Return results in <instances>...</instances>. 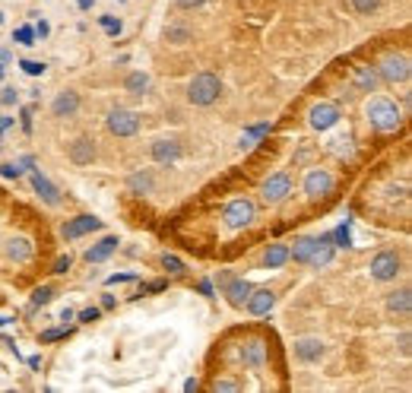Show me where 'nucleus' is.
Masks as SVG:
<instances>
[{
  "label": "nucleus",
  "mask_w": 412,
  "mask_h": 393,
  "mask_svg": "<svg viewBox=\"0 0 412 393\" xmlns=\"http://www.w3.org/2000/svg\"><path fill=\"white\" fill-rule=\"evenodd\" d=\"M222 96V79L216 77V73H197V77L191 79V86H187V101L197 108H206L213 105V101H219Z\"/></svg>",
  "instance_id": "1"
},
{
  "label": "nucleus",
  "mask_w": 412,
  "mask_h": 393,
  "mask_svg": "<svg viewBox=\"0 0 412 393\" xmlns=\"http://www.w3.org/2000/svg\"><path fill=\"white\" fill-rule=\"evenodd\" d=\"M368 124L374 127V131L387 133V131H396V127L403 124V114L390 99H371L368 101Z\"/></svg>",
  "instance_id": "2"
},
{
  "label": "nucleus",
  "mask_w": 412,
  "mask_h": 393,
  "mask_svg": "<svg viewBox=\"0 0 412 393\" xmlns=\"http://www.w3.org/2000/svg\"><path fill=\"white\" fill-rule=\"evenodd\" d=\"M105 124L114 137H133V133L140 131V118L130 111V108H114V111H108Z\"/></svg>",
  "instance_id": "3"
},
{
  "label": "nucleus",
  "mask_w": 412,
  "mask_h": 393,
  "mask_svg": "<svg viewBox=\"0 0 412 393\" xmlns=\"http://www.w3.org/2000/svg\"><path fill=\"white\" fill-rule=\"evenodd\" d=\"M400 270H403V260L394 254V250H381V254L371 260V276H374L377 282L396 279V276H400Z\"/></svg>",
  "instance_id": "4"
},
{
  "label": "nucleus",
  "mask_w": 412,
  "mask_h": 393,
  "mask_svg": "<svg viewBox=\"0 0 412 393\" xmlns=\"http://www.w3.org/2000/svg\"><path fill=\"white\" fill-rule=\"evenodd\" d=\"M254 203L251 200H245V196H238V200H232L226 206V213H222V219H226V226L228 228H245V226H251L254 222Z\"/></svg>",
  "instance_id": "5"
},
{
  "label": "nucleus",
  "mask_w": 412,
  "mask_h": 393,
  "mask_svg": "<svg viewBox=\"0 0 412 393\" xmlns=\"http://www.w3.org/2000/svg\"><path fill=\"white\" fill-rule=\"evenodd\" d=\"M289 194H292V178H289L286 172L269 175V178L263 181V187H260V196L267 203H282Z\"/></svg>",
  "instance_id": "6"
},
{
  "label": "nucleus",
  "mask_w": 412,
  "mask_h": 393,
  "mask_svg": "<svg viewBox=\"0 0 412 393\" xmlns=\"http://www.w3.org/2000/svg\"><path fill=\"white\" fill-rule=\"evenodd\" d=\"M330 191H333V175L323 172V168H314V172H308V178H305V194H308L311 203L323 200V196H327Z\"/></svg>",
  "instance_id": "7"
},
{
  "label": "nucleus",
  "mask_w": 412,
  "mask_h": 393,
  "mask_svg": "<svg viewBox=\"0 0 412 393\" xmlns=\"http://www.w3.org/2000/svg\"><path fill=\"white\" fill-rule=\"evenodd\" d=\"M409 73H412L409 57H403V54H390V57L381 60V77L387 83H406Z\"/></svg>",
  "instance_id": "8"
},
{
  "label": "nucleus",
  "mask_w": 412,
  "mask_h": 393,
  "mask_svg": "<svg viewBox=\"0 0 412 393\" xmlns=\"http://www.w3.org/2000/svg\"><path fill=\"white\" fill-rule=\"evenodd\" d=\"M99 228H102V219L86 213V216H77V219H67L60 232H64L67 241H73V238H83V235H89V232H99Z\"/></svg>",
  "instance_id": "9"
},
{
  "label": "nucleus",
  "mask_w": 412,
  "mask_h": 393,
  "mask_svg": "<svg viewBox=\"0 0 412 393\" xmlns=\"http://www.w3.org/2000/svg\"><path fill=\"white\" fill-rule=\"evenodd\" d=\"M336 121H340V108L330 105V101L311 108V127L314 131H330V127H336Z\"/></svg>",
  "instance_id": "10"
},
{
  "label": "nucleus",
  "mask_w": 412,
  "mask_h": 393,
  "mask_svg": "<svg viewBox=\"0 0 412 393\" xmlns=\"http://www.w3.org/2000/svg\"><path fill=\"white\" fill-rule=\"evenodd\" d=\"M70 162L73 165H92V162H96V140L92 137H77L70 143Z\"/></svg>",
  "instance_id": "11"
},
{
  "label": "nucleus",
  "mask_w": 412,
  "mask_h": 393,
  "mask_svg": "<svg viewBox=\"0 0 412 393\" xmlns=\"http://www.w3.org/2000/svg\"><path fill=\"white\" fill-rule=\"evenodd\" d=\"M247 311L251 314H269L273 311V304H276V292H269V289H251V295H247Z\"/></svg>",
  "instance_id": "12"
},
{
  "label": "nucleus",
  "mask_w": 412,
  "mask_h": 393,
  "mask_svg": "<svg viewBox=\"0 0 412 393\" xmlns=\"http://www.w3.org/2000/svg\"><path fill=\"white\" fill-rule=\"evenodd\" d=\"M4 254H6L10 263H26L32 257V241L23 238V235H13V238L4 245Z\"/></svg>",
  "instance_id": "13"
},
{
  "label": "nucleus",
  "mask_w": 412,
  "mask_h": 393,
  "mask_svg": "<svg viewBox=\"0 0 412 393\" xmlns=\"http://www.w3.org/2000/svg\"><path fill=\"white\" fill-rule=\"evenodd\" d=\"M150 153L159 165H172V162L181 159V143H174V140H155Z\"/></svg>",
  "instance_id": "14"
},
{
  "label": "nucleus",
  "mask_w": 412,
  "mask_h": 393,
  "mask_svg": "<svg viewBox=\"0 0 412 393\" xmlns=\"http://www.w3.org/2000/svg\"><path fill=\"white\" fill-rule=\"evenodd\" d=\"M323 352H327V345H323V340H314V336H305V340H295V355H299L301 362H317V358H323Z\"/></svg>",
  "instance_id": "15"
},
{
  "label": "nucleus",
  "mask_w": 412,
  "mask_h": 393,
  "mask_svg": "<svg viewBox=\"0 0 412 393\" xmlns=\"http://www.w3.org/2000/svg\"><path fill=\"white\" fill-rule=\"evenodd\" d=\"M51 111H54V118H73V114L79 111V96H77V92H73V89L60 92V96L54 99Z\"/></svg>",
  "instance_id": "16"
},
{
  "label": "nucleus",
  "mask_w": 412,
  "mask_h": 393,
  "mask_svg": "<svg viewBox=\"0 0 412 393\" xmlns=\"http://www.w3.org/2000/svg\"><path fill=\"white\" fill-rule=\"evenodd\" d=\"M32 187H35V194L42 196V200L48 203V206H57V203H60V191L51 184L48 178H45L42 172H32Z\"/></svg>",
  "instance_id": "17"
},
{
  "label": "nucleus",
  "mask_w": 412,
  "mask_h": 393,
  "mask_svg": "<svg viewBox=\"0 0 412 393\" xmlns=\"http://www.w3.org/2000/svg\"><path fill=\"white\" fill-rule=\"evenodd\" d=\"M114 250H118V238H114V235H105L99 245H92L89 250H86V260H89V263H102V260H108V257L114 254Z\"/></svg>",
  "instance_id": "18"
},
{
  "label": "nucleus",
  "mask_w": 412,
  "mask_h": 393,
  "mask_svg": "<svg viewBox=\"0 0 412 393\" xmlns=\"http://www.w3.org/2000/svg\"><path fill=\"white\" fill-rule=\"evenodd\" d=\"M241 358H245L247 368H260V365L267 362V345H263V340L245 343V349H241Z\"/></svg>",
  "instance_id": "19"
},
{
  "label": "nucleus",
  "mask_w": 412,
  "mask_h": 393,
  "mask_svg": "<svg viewBox=\"0 0 412 393\" xmlns=\"http://www.w3.org/2000/svg\"><path fill=\"white\" fill-rule=\"evenodd\" d=\"M387 311H394V314H409V311H412V292H409V289L390 292L387 295Z\"/></svg>",
  "instance_id": "20"
},
{
  "label": "nucleus",
  "mask_w": 412,
  "mask_h": 393,
  "mask_svg": "<svg viewBox=\"0 0 412 393\" xmlns=\"http://www.w3.org/2000/svg\"><path fill=\"white\" fill-rule=\"evenodd\" d=\"M333 260V245H330V238H317V245H314V254H311V267H327V263Z\"/></svg>",
  "instance_id": "21"
},
{
  "label": "nucleus",
  "mask_w": 412,
  "mask_h": 393,
  "mask_svg": "<svg viewBox=\"0 0 412 393\" xmlns=\"http://www.w3.org/2000/svg\"><path fill=\"white\" fill-rule=\"evenodd\" d=\"M314 245H317V238H299V241H295V248H289V260L308 263L311 254H314Z\"/></svg>",
  "instance_id": "22"
},
{
  "label": "nucleus",
  "mask_w": 412,
  "mask_h": 393,
  "mask_svg": "<svg viewBox=\"0 0 412 393\" xmlns=\"http://www.w3.org/2000/svg\"><path fill=\"white\" fill-rule=\"evenodd\" d=\"M226 295H228V301L238 304V308H241V304L247 301V295H251V282H245V279H232V282L226 286Z\"/></svg>",
  "instance_id": "23"
},
{
  "label": "nucleus",
  "mask_w": 412,
  "mask_h": 393,
  "mask_svg": "<svg viewBox=\"0 0 412 393\" xmlns=\"http://www.w3.org/2000/svg\"><path fill=\"white\" fill-rule=\"evenodd\" d=\"M286 260H289V245H269L267 254H263V267L269 270H279Z\"/></svg>",
  "instance_id": "24"
},
{
  "label": "nucleus",
  "mask_w": 412,
  "mask_h": 393,
  "mask_svg": "<svg viewBox=\"0 0 412 393\" xmlns=\"http://www.w3.org/2000/svg\"><path fill=\"white\" fill-rule=\"evenodd\" d=\"M127 187H130V194H152V175L150 172H137L130 175V181H127Z\"/></svg>",
  "instance_id": "25"
},
{
  "label": "nucleus",
  "mask_w": 412,
  "mask_h": 393,
  "mask_svg": "<svg viewBox=\"0 0 412 393\" xmlns=\"http://www.w3.org/2000/svg\"><path fill=\"white\" fill-rule=\"evenodd\" d=\"M355 86H359L362 92H374V86H377V73L371 70V67H355Z\"/></svg>",
  "instance_id": "26"
},
{
  "label": "nucleus",
  "mask_w": 412,
  "mask_h": 393,
  "mask_svg": "<svg viewBox=\"0 0 412 393\" xmlns=\"http://www.w3.org/2000/svg\"><path fill=\"white\" fill-rule=\"evenodd\" d=\"M127 92H133V96H146V89H150V77H146V73H130V77H127Z\"/></svg>",
  "instance_id": "27"
},
{
  "label": "nucleus",
  "mask_w": 412,
  "mask_h": 393,
  "mask_svg": "<svg viewBox=\"0 0 412 393\" xmlns=\"http://www.w3.org/2000/svg\"><path fill=\"white\" fill-rule=\"evenodd\" d=\"M165 38H168V42H174V45H187V42H191V32H187L184 26H168Z\"/></svg>",
  "instance_id": "28"
},
{
  "label": "nucleus",
  "mask_w": 412,
  "mask_h": 393,
  "mask_svg": "<svg viewBox=\"0 0 412 393\" xmlns=\"http://www.w3.org/2000/svg\"><path fill=\"white\" fill-rule=\"evenodd\" d=\"M13 38H16L19 45H35V29H32V26H23V29L13 32Z\"/></svg>",
  "instance_id": "29"
},
{
  "label": "nucleus",
  "mask_w": 412,
  "mask_h": 393,
  "mask_svg": "<svg viewBox=\"0 0 412 393\" xmlns=\"http://www.w3.org/2000/svg\"><path fill=\"white\" fill-rule=\"evenodd\" d=\"M162 267H165L168 273H184V263H181L174 254H162Z\"/></svg>",
  "instance_id": "30"
},
{
  "label": "nucleus",
  "mask_w": 412,
  "mask_h": 393,
  "mask_svg": "<svg viewBox=\"0 0 412 393\" xmlns=\"http://www.w3.org/2000/svg\"><path fill=\"white\" fill-rule=\"evenodd\" d=\"M54 298V289H48V286H38L35 292H32V304H48Z\"/></svg>",
  "instance_id": "31"
},
{
  "label": "nucleus",
  "mask_w": 412,
  "mask_h": 393,
  "mask_svg": "<svg viewBox=\"0 0 412 393\" xmlns=\"http://www.w3.org/2000/svg\"><path fill=\"white\" fill-rule=\"evenodd\" d=\"M19 67H23V70L29 73V77H42V73H45V64H42V60H19Z\"/></svg>",
  "instance_id": "32"
},
{
  "label": "nucleus",
  "mask_w": 412,
  "mask_h": 393,
  "mask_svg": "<svg viewBox=\"0 0 412 393\" xmlns=\"http://www.w3.org/2000/svg\"><path fill=\"white\" fill-rule=\"evenodd\" d=\"M64 336H70V330H67V327H54V330H45V333H42V343L64 340Z\"/></svg>",
  "instance_id": "33"
},
{
  "label": "nucleus",
  "mask_w": 412,
  "mask_h": 393,
  "mask_svg": "<svg viewBox=\"0 0 412 393\" xmlns=\"http://www.w3.org/2000/svg\"><path fill=\"white\" fill-rule=\"evenodd\" d=\"M352 6L359 13H374L377 6H381V0H352Z\"/></svg>",
  "instance_id": "34"
},
{
  "label": "nucleus",
  "mask_w": 412,
  "mask_h": 393,
  "mask_svg": "<svg viewBox=\"0 0 412 393\" xmlns=\"http://www.w3.org/2000/svg\"><path fill=\"white\" fill-rule=\"evenodd\" d=\"M333 238H336V245H333V248H349V228H346V226H340V228L333 232Z\"/></svg>",
  "instance_id": "35"
},
{
  "label": "nucleus",
  "mask_w": 412,
  "mask_h": 393,
  "mask_svg": "<svg viewBox=\"0 0 412 393\" xmlns=\"http://www.w3.org/2000/svg\"><path fill=\"white\" fill-rule=\"evenodd\" d=\"M70 267H73L70 254H67V257H57V260H54V273H57V276H64V273H67V270H70Z\"/></svg>",
  "instance_id": "36"
},
{
  "label": "nucleus",
  "mask_w": 412,
  "mask_h": 393,
  "mask_svg": "<svg viewBox=\"0 0 412 393\" xmlns=\"http://www.w3.org/2000/svg\"><path fill=\"white\" fill-rule=\"evenodd\" d=\"M216 393H235V390H241L238 384H232V381H216Z\"/></svg>",
  "instance_id": "37"
},
{
  "label": "nucleus",
  "mask_w": 412,
  "mask_h": 393,
  "mask_svg": "<svg viewBox=\"0 0 412 393\" xmlns=\"http://www.w3.org/2000/svg\"><path fill=\"white\" fill-rule=\"evenodd\" d=\"M0 175H4V178H19V175H23V168H19V165H13V162H10V165H4V168H0Z\"/></svg>",
  "instance_id": "38"
},
{
  "label": "nucleus",
  "mask_w": 412,
  "mask_h": 393,
  "mask_svg": "<svg viewBox=\"0 0 412 393\" xmlns=\"http://www.w3.org/2000/svg\"><path fill=\"white\" fill-rule=\"evenodd\" d=\"M102 26H105L108 32H111V35H118V32H121V19H111V16H105V19H102Z\"/></svg>",
  "instance_id": "39"
},
{
  "label": "nucleus",
  "mask_w": 412,
  "mask_h": 393,
  "mask_svg": "<svg viewBox=\"0 0 412 393\" xmlns=\"http://www.w3.org/2000/svg\"><path fill=\"white\" fill-rule=\"evenodd\" d=\"M174 4H178L181 10H197V6H204L206 0H174Z\"/></svg>",
  "instance_id": "40"
},
{
  "label": "nucleus",
  "mask_w": 412,
  "mask_h": 393,
  "mask_svg": "<svg viewBox=\"0 0 412 393\" xmlns=\"http://www.w3.org/2000/svg\"><path fill=\"white\" fill-rule=\"evenodd\" d=\"M0 101H4V105H16V89H13V86H6L4 96H0Z\"/></svg>",
  "instance_id": "41"
},
{
  "label": "nucleus",
  "mask_w": 412,
  "mask_h": 393,
  "mask_svg": "<svg viewBox=\"0 0 412 393\" xmlns=\"http://www.w3.org/2000/svg\"><path fill=\"white\" fill-rule=\"evenodd\" d=\"M79 321H83V323H92V321H99V308H86L83 314H79Z\"/></svg>",
  "instance_id": "42"
},
{
  "label": "nucleus",
  "mask_w": 412,
  "mask_h": 393,
  "mask_svg": "<svg viewBox=\"0 0 412 393\" xmlns=\"http://www.w3.org/2000/svg\"><path fill=\"white\" fill-rule=\"evenodd\" d=\"M400 349H403V355H409V333L400 336Z\"/></svg>",
  "instance_id": "43"
},
{
  "label": "nucleus",
  "mask_w": 412,
  "mask_h": 393,
  "mask_svg": "<svg viewBox=\"0 0 412 393\" xmlns=\"http://www.w3.org/2000/svg\"><path fill=\"white\" fill-rule=\"evenodd\" d=\"M146 289H150V292H162V289H165V282H162V279H159V282H150Z\"/></svg>",
  "instance_id": "44"
},
{
  "label": "nucleus",
  "mask_w": 412,
  "mask_h": 393,
  "mask_svg": "<svg viewBox=\"0 0 412 393\" xmlns=\"http://www.w3.org/2000/svg\"><path fill=\"white\" fill-rule=\"evenodd\" d=\"M184 390H187V393H194V390H200V384H197V381H187V384H184Z\"/></svg>",
  "instance_id": "45"
},
{
  "label": "nucleus",
  "mask_w": 412,
  "mask_h": 393,
  "mask_svg": "<svg viewBox=\"0 0 412 393\" xmlns=\"http://www.w3.org/2000/svg\"><path fill=\"white\" fill-rule=\"evenodd\" d=\"M79 6H92V0H79Z\"/></svg>",
  "instance_id": "46"
},
{
  "label": "nucleus",
  "mask_w": 412,
  "mask_h": 393,
  "mask_svg": "<svg viewBox=\"0 0 412 393\" xmlns=\"http://www.w3.org/2000/svg\"><path fill=\"white\" fill-rule=\"evenodd\" d=\"M0 133H4V121H0Z\"/></svg>",
  "instance_id": "47"
},
{
  "label": "nucleus",
  "mask_w": 412,
  "mask_h": 393,
  "mask_svg": "<svg viewBox=\"0 0 412 393\" xmlns=\"http://www.w3.org/2000/svg\"><path fill=\"white\" fill-rule=\"evenodd\" d=\"M0 23H4V13H0Z\"/></svg>",
  "instance_id": "48"
}]
</instances>
